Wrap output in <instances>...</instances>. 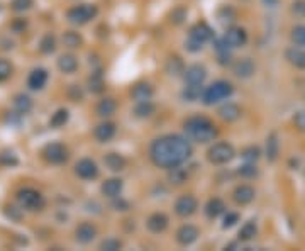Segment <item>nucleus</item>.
I'll return each instance as SVG.
<instances>
[{
	"instance_id": "412c9836",
	"label": "nucleus",
	"mask_w": 305,
	"mask_h": 251,
	"mask_svg": "<svg viewBox=\"0 0 305 251\" xmlns=\"http://www.w3.org/2000/svg\"><path fill=\"white\" fill-rule=\"evenodd\" d=\"M131 95H133L134 100H138V102L150 100V98L152 97V87L150 84H144V82L136 84L133 90H131Z\"/></svg>"
},
{
	"instance_id": "20e7f679",
	"label": "nucleus",
	"mask_w": 305,
	"mask_h": 251,
	"mask_svg": "<svg viewBox=\"0 0 305 251\" xmlns=\"http://www.w3.org/2000/svg\"><path fill=\"white\" fill-rule=\"evenodd\" d=\"M236 151H234L232 145L229 143H216L214 146H210V150L207 151V158L210 163L214 165H224L229 163L234 158Z\"/></svg>"
},
{
	"instance_id": "473e14b6",
	"label": "nucleus",
	"mask_w": 305,
	"mask_h": 251,
	"mask_svg": "<svg viewBox=\"0 0 305 251\" xmlns=\"http://www.w3.org/2000/svg\"><path fill=\"white\" fill-rule=\"evenodd\" d=\"M55 49H56L55 36H53V34H44L43 39L39 41V51L44 53V55H51Z\"/></svg>"
},
{
	"instance_id": "6ab92c4d",
	"label": "nucleus",
	"mask_w": 305,
	"mask_h": 251,
	"mask_svg": "<svg viewBox=\"0 0 305 251\" xmlns=\"http://www.w3.org/2000/svg\"><path fill=\"white\" fill-rule=\"evenodd\" d=\"M122 192V180L119 178H109L102 183V193L110 199H117L119 193Z\"/></svg>"
},
{
	"instance_id": "09e8293b",
	"label": "nucleus",
	"mask_w": 305,
	"mask_h": 251,
	"mask_svg": "<svg viewBox=\"0 0 305 251\" xmlns=\"http://www.w3.org/2000/svg\"><path fill=\"white\" fill-rule=\"evenodd\" d=\"M294 122H295V126L299 127V131L305 133V110H299V112L295 114Z\"/></svg>"
},
{
	"instance_id": "5701e85b",
	"label": "nucleus",
	"mask_w": 305,
	"mask_h": 251,
	"mask_svg": "<svg viewBox=\"0 0 305 251\" xmlns=\"http://www.w3.org/2000/svg\"><path fill=\"white\" fill-rule=\"evenodd\" d=\"M287 60L294 65L295 68L305 70V51L300 48H290L287 49Z\"/></svg>"
},
{
	"instance_id": "4c0bfd02",
	"label": "nucleus",
	"mask_w": 305,
	"mask_h": 251,
	"mask_svg": "<svg viewBox=\"0 0 305 251\" xmlns=\"http://www.w3.org/2000/svg\"><path fill=\"white\" fill-rule=\"evenodd\" d=\"M237 17V14H236V10L232 9L230 5H224L222 9L219 10V19H221V22L222 24H230V22H234Z\"/></svg>"
},
{
	"instance_id": "aec40b11",
	"label": "nucleus",
	"mask_w": 305,
	"mask_h": 251,
	"mask_svg": "<svg viewBox=\"0 0 305 251\" xmlns=\"http://www.w3.org/2000/svg\"><path fill=\"white\" fill-rule=\"evenodd\" d=\"M115 136V124L114 122H102L95 127V138L100 143H107L110 141Z\"/></svg>"
},
{
	"instance_id": "c03bdc74",
	"label": "nucleus",
	"mask_w": 305,
	"mask_h": 251,
	"mask_svg": "<svg viewBox=\"0 0 305 251\" xmlns=\"http://www.w3.org/2000/svg\"><path fill=\"white\" fill-rule=\"evenodd\" d=\"M121 248H122V243L119 240H115V238H109V240L102 241V245H100V250H104V251H119Z\"/></svg>"
},
{
	"instance_id": "f03ea898",
	"label": "nucleus",
	"mask_w": 305,
	"mask_h": 251,
	"mask_svg": "<svg viewBox=\"0 0 305 251\" xmlns=\"http://www.w3.org/2000/svg\"><path fill=\"white\" fill-rule=\"evenodd\" d=\"M183 129H185L187 138L197 143H210L217 138V134H219L217 126L214 124L210 119L202 117V116L190 117L183 124Z\"/></svg>"
},
{
	"instance_id": "7ed1b4c3",
	"label": "nucleus",
	"mask_w": 305,
	"mask_h": 251,
	"mask_svg": "<svg viewBox=\"0 0 305 251\" xmlns=\"http://www.w3.org/2000/svg\"><path fill=\"white\" fill-rule=\"evenodd\" d=\"M232 92H234L232 84H229V82H226V80H217V82H214L210 87L204 90L202 102H204L205 105H214V104H217V102L230 97Z\"/></svg>"
},
{
	"instance_id": "3c124183",
	"label": "nucleus",
	"mask_w": 305,
	"mask_h": 251,
	"mask_svg": "<svg viewBox=\"0 0 305 251\" xmlns=\"http://www.w3.org/2000/svg\"><path fill=\"white\" fill-rule=\"evenodd\" d=\"M239 221V214H236V212H230V214H228V216H226V219H224V228L228 229V228H232L234 224H236V222Z\"/></svg>"
},
{
	"instance_id": "5fc2aeb1",
	"label": "nucleus",
	"mask_w": 305,
	"mask_h": 251,
	"mask_svg": "<svg viewBox=\"0 0 305 251\" xmlns=\"http://www.w3.org/2000/svg\"><path fill=\"white\" fill-rule=\"evenodd\" d=\"M5 212H7V216L12 217V219H15V221L20 219V211H19V209H15V207H12V205H10V207H7Z\"/></svg>"
},
{
	"instance_id": "6e6d98bb",
	"label": "nucleus",
	"mask_w": 305,
	"mask_h": 251,
	"mask_svg": "<svg viewBox=\"0 0 305 251\" xmlns=\"http://www.w3.org/2000/svg\"><path fill=\"white\" fill-rule=\"evenodd\" d=\"M112 207L115 211H127V209H129V204H127L126 200H115L112 204Z\"/></svg>"
},
{
	"instance_id": "4d7b16f0",
	"label": "nucleus",
	"mask_w": 305,
	"mask_h": 251,
	"mask_svg": "<svg viewBox=\"0 0 305 251\" xmlns=\"http://www.w3.org/2000/svg\"><path fill=\"white\" fill-rule=\"evenodd\" d=\"M268 2H275V0H268Z\"/></svg>"
},
{
	"instance_id": "f8f14e48",
	"label": "nucleus",
	"mask_w": 305,
	"mask_h": 251,
	"mask_svg": "<svg viewBox=\"0 0 305 251\" xmlns=\"http://www.w3.org/2000/svg\"><path fill=\"white\" fill-rule=\"evenodd\" d=\"M197 238H199V229L192 224L181 226L178 231H176V241L183 246H188V245H192V243H195Z\"/></svg>"
},
{
	"instance_id": "c756f323",
	"label": "nucleus",
	"mask_w": 305,
	"mask_h": 251,
	"mask_svg": "<svg viewBox=\"0 0 305 251\" xmlns=\"http://www.w3.org/2000/svg\"><path fill=\"white\" fill-rule=\"evenodd\" d=\"M14 107L15 110L20 114H27L31 112L32 109V98L29 95H24V93H19V95L14 97Z\"/></svg>"
},
{
	"instance_id": "864d4df0",
	"label": "nucleus",
	"mask_w": 305,
	"mask_h": 251,
	"mask_svg": "<svg viewBox=\"0 0 305 251\" xmlns=\"http://www.w3.org/2000/svg\"><path fill=\"white\" fill-rule=\"evenodd\" d=\"M81 97H83V93H81V88L76 87V85H72V87H70V98L76 102V100H81Z\"/></svg>"
},
{
	"instance_id": "9d476101",
	"label": "nucleus",
	"mask_w": 305,
	"mask_h": 251,
	"mask_svg": "<svg viewBox=\"0 0 305 251\" xmlns=\"http://www.w3.org/2000/svg\"><path fill=\"white\" fill-rule=\"evenodd\" d=\"M75 173L83 180H92L98 175V168H97L95 162H92V160H88V158H83L76 163Z\"/></svg>"
},
{
	"instance_id": "603ef678",
	"label": "nucleus",
	"mask_w": 305,
	"mask_h": 251,
	"mask_svg": "<svg viewBox=\"0 0 305 251\" xmlns=\"http://www.w3.org/2000/svg\"><path fill=\"white\" fill-rule=\"evenodd\" d=\"M185 17H187V12L183 9H176V10H173V14H171V20L175 24H181Z\"/></svg>"
},
{
	"instance_id": "bb28decb",
	"label": "nucleus",
	"mask_w": 305,
	"mask_h": 251,
	"mask_svg": "<svg viewBox=\"0 0 305 251\" xmlns=\"http://www.w3.org/2000/svg\"><path fill=\"white\" fill-rule=\"evenodd\" d=\"M224 209H226L224 202L216 197V199H210L207 205H205V214H207L210 219H216V217H219L221 214L224 212Z\"/></svg>"
},
{
	"instance_id": "4468645a",
	"label": "nucleus",
	"mask_w": 305,
	"mask_h": 251,
	"mask_svg": "<svg viewBox=\"0 0 305 251\" xmlns=\"http://www.w3.org/2000/svg\"><path fill=\"white\" fill-rule=\"evenodd\" d=\"M212 36H214V31L207 22H197L190 29V38L197 39L202 44L212 39Z\"/></svg>"
},
{
	"instance_id": "9b49d317",
	"label": "nucleus",
	"mask_w": 305,
	"mask_h": 251,
	"mask_svg": "<svg viewBox=\"0 0 305 251\" xmlns=\"http://www.w3.org/2000/svg\"><path fill=\"white\" fill-rule=\"evenodd\" d=\"M95 236H97V228L93 224H90V222H81L75 231L76 241L81 243V245H88V243H92L93 240H95Z\"/></svg>"
},
{
	"instance_id": "4be33fe9",
	"label": "nucleus",
	"mask_w": 305,
	"mask_h": 251,
	"mask_svg": "<svg viewBox=\"0 0 305 251\" xmlns=\"http://www.w3.org/2000/svg\"><path fill=\"white\" fill-rule=\"evenodd\" d=\"M104 163H105V167L109 168V170H112V171H122L126 168V158L122 155H119V153H109L104 158Z\"/></svg>"
},
{
	"instance_id": "393cba45",
	"label": "nucleus",
	"mask_w": 305,
	"mask_h": 251,
	"mask_svg": "<svg viewBox=\"0 0 305 251\" xmlns=\"http://www.w3.org/2000/svg\"><path fill=\"white\" fill-rule=\"evenodd\" d=\"M58 68L63 73H75L78 68V60L73 55H63L58 60Z\"/></svg>"
},
{
	"instance_id": "e433bc0d",
	"label": "nucleus",
	"mask_w": 305,
	"mask_h": 251,
	"mask_svg": "<svg viewBox=\"0 0 305 251\" xmlns=\"http://www.w3.org/2000/svg\"><path fill=\"white\" fill-rule=\"evenodd\" d=\"M187 171L183 170V168H180V167H175V168H170V175H168V178H170V182L171 183H175V185H180V183H183L185 180H187Z\"/></svg>"
},
{
	"instance_id": "ddd939ff",
	"label": "nucleus",
	"mask_w": 305,
	"mask_h": 251,
	"mask_svg": "<svg viewBox=\"0 0 305 251\" xmlns=\"http://www.w3.org/2000/svg\"><path fill=\"white\" fill-rule=\"evenodd\" d=\"M207 78V70L205 67H202V65H192V67H188L185 70V82L187 84H204V80Z\"/></svg>"
},
{
	"instance_id": "a19ab883",
	"label": "nucleus",
	"mask_w": 305,
	"mask_h": 251,
	"mask_svg": "<svg viewBox=\"0 0 305 251\" xmlns=\"http://www.w3.org/2000/svg\"><path fill=\"white\" fill-rule=\"evenodd\" d=\"M292 41L297 44V46H305V26H295L292 29Z\"/></svg>"
},
{
	"instance_id": "8fccbe9b",
	"label": "nucleus",
	"mask_w": 305,
	"mask_h": 251,
	"mask_svg": "<svg viewBox=\"0 0 305 251\" xmlns=\"http://www.w3.org/2000/svg\"><path fill=\"white\" fill-rule=\"evenodd\" d=\"M202 46H204V44L199 43V41H197V39H193V38H188V41H187V43H185V48H187L188 51H192V53L200 51Z\"/></svg>"
},
{
	"instance_id": "79ce46f5",
	"label": "nucleus",
	"mask_w": 305,
	"mask_h": 251,
	"mask_svg": "<svg viewBox=\"0 0 305 251\" xmlns=\"http://www.w3.org/2000/svg\"><path fill=\"white\" fill-rule=\"evenodd\" d=\"M19 160L17 156H15L12 151H2L0 153V165L2 167H14V165H17Z\"/></svg>"
},
{
	"instance_id": "b1692460",
	"label": "nucleus",
	"mask_w": 305,
	"mask_h": 251,
	"mask_svg": "<svg viewBox=\"0 0 305 251\" xmlns=\"http://www.w3.org/2000/svg\"><path fill=\"white\" fill-rule=\"evenodd\" d=\"M219 116L224 119L226 122H234L241 117V109H239L236 104H226L221 107Z\"/></svg>"
},
{
	"instance_id": "37998d69",
	"label": "nucleus",
	"mask_w": 305,
	"mask_h": 251,
	"mask_svg": "<svg viewBox=\"0 0 305 251\" xmlns=\"http://www.w3.org/2000/svg\"><path fill=\"white\" fill-rule=\"evenodd\" d=\"M237 173L241 176H244V178H253V176L258 175V168L254 167V163H246V165H242V167L239 168Z\"/></svg>"
},
{
	"instance_id": "a211bd4d",
	"label": "nucleus",
	"mask_w": 305,
	"mask_h": 251,
	"mask_svg": "<svg viewBox=\"0 0 305 251\" xmlns=\"http://www.w3.org/2000/svg\"><path fill=\"white\" fill-rule=\"evenodd\" d=\"M254 70H256V65L249 58H242L234 65V73L239 78H249L254 73Z\"/></svg>"
},
{
	"instance_id": "2f4dec72",
	"label": "nucleus",
	"mask_w": 305,
	"mask_h": 251,
	"mask_svg": "<svg viewBox=\"0 0 305 251\" xmlns=\"http://www.w3.org/2000/svg\"><path fill=\"white\" fill-rule=\"evenodd\" d=\"M166 72L173 77L180 75V73H185L183 61H181L178 56H171V58L166 61Z\"/></svg>"
},
{
	"instance_id": "7c9ffc66",
	"label": "nucleus",
	"mask_w": 305,
	"mask_h": 251,
	"mask_svg": "<svg viewBox=\"0 0 305 251\" xmlns=\"http://www.w3.org/2000/svg\"><path fill=\"white\" fill-rule=\"evenodd\" d=\"M204 95V88H202V84L195 85V84H188V87L183 90V98L185 100H190V102H195L202 98Z\"/></svg>"
},
{
	"instance_id": "f3484780",
	"label": "nucleus",
	"mask_w": 305,
	"mask_h": 251,
	"mask_svg": "<svg viewBox=\"0 0 305 251\" xmlns=\"http://www.w3.org/2000/svg\"><path fill=\"white\" fill-rule=\"evenodd\" d=\"M232 195H234V200H236L237 204L246 205V204L253 202L256 193H254V188L249 187V185H239V187H236V190H234Z\"/></svg>"
},
{
	"instance_id": "6e6552de",
	"label": "nucleus",
	"mask_w": 305,
	"mask_h": 251,
	"mask_svg": "<svg viewBox=\"0 0 305 251\" xmlns=\"http://www.w3.org/2000/svg\"><path fill=\"white\" fill-rule=\"evenodd\" d=\"M222 41H224L228 48H241L248 43V32L242 27H230L224 34Z\"/></svg>"
},
{
	"instance_id": "c85d7f7f",
	"label": "nucleus",
	"mask_w": 305,
	"mask_h": 251,
	"mask_svg": "<svg viewBox=\"0 0 305 251\" xmlns=\"http://www.w3.org/2000/svg\"><path fill=\"white\" fill-rule=\"evenodd\" d=\"M154 110H156V107H154V104H152V102L143 100V102H139V104L134 107V116L139 117V119L151 117L152 114H154Z\"/></svg>"
},
{
	"instance_id": "72a5a7b5",
	"label": "nucleus",
	"mask_w": 305,
	"mask_h": 251,
	"mask_svg": "<svg viewBox=\"0 0 305 251\" xmlns=\"http://www.w3.org/2000/svg\"><path fill=\"white\" fill-rule=\"evenodd\" d=\"M256 233H258L256 224H254L253 221H249V222H246V224L241 228V231H239V240H241V241H251L254 236H256Z\"/></svg>"
},
{
	"instance_id": "0eeeda50",
	"label": "nucleus",
	"mask_w": 305,
	"mask_h": 251,
	"mask_svg": "<svg viewBox=\"0 0 305 251\" xmlns=\"http://www.w3.org/2000/svg\"><path fill=\"white\" fill-rule=\"evenodd\" d=\"M43 155H44V160L51 165H61L68 160V150L63 145H60V143H51V145H48L44 148Z\"/></svg>"
},
{
	"instance_id": "2eb2a0df",
	"label": "nucleus",
	"mask_w": 305,
	"mask_h": 251,
	"mask_svg": "<svg viewBox=\"0 0 305 251\" xmlns=\"http://www.w3.org/2000/svg\"><path fill=\"white\" fill-rule=\"evenodd\" d=\"M146 226L151 233H163L168 228V217L163 212H154L148 217Z\"/></svg>"
},
{
	"instance_id": "a878e982",
	"label": "nucleus",
	"mask_w": 305,
	"mask_h": 251,
	"mask_svg": "<svg viewBox=\"0 0 305 251\" xmlns=\"http://www.w3.org/2000/svg\"><path fill=\"white\" fill-rule=\"evenodd\" d=\"M115 109H117V104H115V100H114V98H110V97L102 98V100L97 104V114H98V116H102V117L112 116V114L115 112Z\"/></svg>"
},
{
	"instance_id": "ea45409f",
	"label": "nucleus",
	"mask_w": 305,
	"mask_h": 251,
	"mask_svg": "<svg viewBox=\"0 0 305 251\" xmlns=\"http://www.w3.org/2000/svg\"><path fill=\"white\" fill-rule=\"evenodd\" d=\"M88 87H90V92H93V93H100L102 90H104L105 84H104V80H102V75H100V73H95V75L90 77V80H88Z\"/></svg>"
},
{
	"instance_id": "a18cd8bd",
	"label": "nucleus",
	"mask_w": 305,
	"mask_h": 251,
	"mask_svg": "<svg viewBox=\"0 0 305 251\" xmlns=\"http://www.w3.org/2000/svg\"><path fill=\"white\" fill-rule=\"evenodd\" d=\"M12 75V65L7 60H0V82L7 80Z\"/></svg>"
},
{
	"instance_id": "c9c22d12",
	"label": "nucleus",
	"mask_w": 305,
	"mask_h": 251,
	"mask_svg": "<svg viewBox=\"0 0 305 251\" xmlns=\"http://www.w3.org/2000/svg\"><path fill=\"white\" fill-rule=\"evenodd\" d=\"M68 117H70L68 110L67 109H60V110H56V112L53 114L49 124H51V127H61V126H65L68 122Z\"/></svg>"
},
{
	"instance_id": "1a4fd4ad",
	"label": "nucleus",
	"mask_w": 305,
	"mask_h": 251,
	"mask_svg": "<svg viewBox=\"0 0 305 251\" xmlns=\"http://www.w3.org/2000/svg\"><path fill=\"white\" fill-rule=\"evenodd\" d=\"M199 207V202L193 195H181L178 200L175 202V212L180 217H188Z\"/></svg>"
},
{
	"instance_id": "f257e3e1",
	"label": "nucleus",
	"mask_w": 305,
	"mask_h": 251,
	"mask_svg": "<svg viewBox=\"0 0 305 251\" xmlns=\"http://www.w3.org/2000/svg\"><path fill=\"white\" fill-rule=\"evenodd\" d=\"M193 150L187 138L178 134H166L154 139L150 148L151 162L159 168H175L192 156Z\"/></svg>"
},
{
	"instance_id": "dca6fc26",
	"label": "nucleus",
	"mask_w": 305,
	"mask_h": 251,
	"mask_svg": "<svg viewBox=\"0 0 305 251\" xmlns=\"http://www.w3.org/2000/svg\"><path fill=\"white\" fill-rule=\"evenodd\" d=\"M48 82V72L44 68H36L29 73V78H27V85L29 88L32 90H41L46 85Z\"/></svg>"
},
{
	"instance_id": "423d86ee",
	"label": "nucleus",
	"mask_w": 305,
	"mask_h": 251,
	"mask_svg": "<svg viewBox=\"0 0 305 251\" xmlns=\"http://www.w3.org/2000/svg\"><path fill=\"white\" fill-rule=\"evenodd\" d=\"M17 202L20 204V207L27 211H39L44 205V199L34 188H22L17 192Z\"/></svg>"
},
{
	"instance_id": "f704fd0d",
	"label": "nucleus",
	"mask_w": 305,
	"mask_h": 251,
	"mask_svg": "<svg viewBox=\"0 0 305 251\" xmlns=\"http://www.w3.org/2000/svg\"><path fill=\"white\" fill-rule=\"evenodd\" d=\"M81 43H83V39H81V36L78 34L75 31H68L63 34V44L68 48H80Z\"/></svg>"
},
{
	"instance_id": "58836bf2",
	"label": "nucleus",
	"mask_w": 305,
	"mask_h": 251,
	"mask_svg": "<svg viewBox=\"0 0 305 251\" xmlns=\"http://www.w3.org/2000/svg\"><path fill=\"white\" fill-rule=\"evenodd\" d=\"M241 156L246 163H254V162H258V158L261 156V151H259L258 146H248L244 151H242Z\"/></svg>"
},
{
	"instance_id": "49530a36",
	"label": "nucleus",
	"mask_w": 305,
	"mask_h": 251,
	"mask_svg": "<svg viewBox=\"0 0 305 251\" xmlns=\"http://www.w3.org/2000/svg\"><path fill=\"white\" fill-rule=\"evenodd\" d=\"M32 0H12V10L15 12H24L27 9H31Z\"/></svg>"
},
{
	"instance_id": "39448f33",
	"label": "nucleus",
	"mask_w": 305,
	"mask_h": 251,
	"mask_svg": "<svg viewBox=\"0 0 305 251\" xmlns=\"http://www.w3.org/2000/svg\"><path fill=\"white\" fill-rule=\"evenodd\" d=\"M97 7L90 5V3H81V5H75L68 10V20L76 26H83V24L90 22L97 15Z\"/></svg>"
},
{
	"instance_id": "de8ad7c7",
	"label": "nucleus",
	"mask_w": 305,
	"mask_h": 251,
	"mask_svg": "<svg viewBox=\"0 0 305 251\" xmlns=\"http://www.w3.org/2000/svg\"><path fill=\"white\" fill-rule=\"evenodd\" d=\"M292 12H294L295 15H299V17H304L305 15V0H295V2L292 3Z\"/></svg>"
},
{
	"instance_id": "cd10ccee",
	"label": "nucleus",
	"mask_w": 305,
	"mask_h": 251,
	"mask_svg": "<svg viewBox=\"0 0 305 251\" xmlns=\"http://www.w3.org/2000/svg\"><path fill=\"white\" fill-rule=\"evenodd\" d=\"M278 151H280V143H278V136L277 134H270L266 141V158L268 162H275L278 158Z\"/></svg>"
}]
</instances>
